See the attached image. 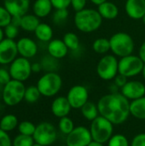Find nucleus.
I'll return each instance as SVG.
<instances>
[{"instance_id":"30","label":"nucleus","mask_w":145,"mask_h":146,"mask_svg":"<svg viewBox=\"0 0 145 146\" xmlns=\"http://www.w3.org/2000/svg\"><path fill=\"white\" fill-rule=\"evenodd\" d=\"M58 127H59L60 131L62 133L66 134V135L69 134L74 129L73 121H72L71 118H69L68 116L60 118V121H59V123H58Z\"/></svg>"},{"instance_id":"36","label":"nucleus","mask_w":145,"mask_h":146,"mask_svg":"<svg viewBox=\"0 0 145 146\" xmlns=\"http://www.w3.org/2000/svg\"><path fill=\"white\" fill-rule=\"evenodd\" d=\"M4 31V36L7 38H10V39H15L19 33V27H15L13 24H9L8 26H6L3 28Z\"/></svg>"},{"instance_id":"43","label":"nucleus","mask_w":145,"mask_h":146,"mask_svg":"<svg viewBox=\"0 0 145 146\" xmlns=\"http://www.w3.org/2000/svg\"><path fill=\"white\" fill-rule=\"evenodd\" d=\"M138 56L141 58V60L145 63V40L142 43V44H141V46L139 48Z\"/></svg>"},{"instance_id":"1","label":"nucleus","mask_w":145,"mask_h":146,"mask_svg":"<svg viewBox=\"0 0 145 146\" xmlns=\"http://www.w3.org/2000/svg\"><path fill=\"white\" fill-rule=\"evenodd\" d=\"M130 102L121 93L112 92L103 96L98 103L99 115L109 120L114 125L124 123L131 115Z\"/></svg>"},{"instance_id":"51","label":"nucleus","mask_w":145,"mask_h":146,"mask_svg":"<svg viewBox=\"0 0 145 146\" xmlns=\"http://www.w3.org/2000/svg\"><path fill=\"white\" fill-rule=\"evenodd\" d=\"M142 21H143V23L145 25V15H144V17L142 18Z\"/></svg>"},{"instance_id":"45","label":"nucleus","mask_w":145,"mask_h":146,"mask_svg":"<svg viewBox=\"0 0 145 146\" xmlns=\"http://www.w3.org/2000/svg\"><path fill=\"white\" fill-rule=\"evenodd\" d=\"M42 64L39 62H34L32 64V71L33 73H38L42 70Z\"/></svg>"},{"instance_id":"27","label":"nucleus","mask_w":145,"mask_h":146,"mask_svg":"<svg viewBox=\"0 0 145 146\" xmlns=\"http://www.w3.org/2000/svg\"><path fill=\"white\" fill-rule=\"evenodd\" d=\"M93 50L100 55H105L110 50V42L109 39L106 38H98L94 40L92 44Z\"/></svg>"},{"instance_id":"12","label":"nucleus","mask_w":145,"mask_h":146,"mask_svg":"<svg viewBox=\"0 0 145 146\" xmlns=\"http://www.w3.org/2000/svg\"><path fill=\"white\" fill-rule=\"evenodd\" d=\"M67 98L73 109H81L89 99V92L85 86L76 85L70 88Z\"/></svg>"},{"instance_id":"34","label":"nucleus","mask_w":145,"mask_h":146,"mask_svg":"<svg viewBox=\"0 0 145 146\" xmlns=\"http://www.w3.org/2000/svg\"><path fill=\"white\" fill-rule=\"evenodd\" d=\"M108 146H129L128 139L122 134H115L109 140Z\"/></svg>"},{"instance_id":"37","label":"nucleus","mask_w":145,"mask_h":146,"mask_svg":"<svg viewBox=\"0 0 145 146\" xmlns=\"http://www.w3.org/2000/svg\"><path fill=\"white\" fill-rule=\"evenodd\" d=\"M11 80H12V78L9 74V71L7 70L6 68H0V85L5 86Z\"/></svg>"},{"instance_id":"8","label":"nucleus","mask_w":145,"mask_h":146,"mask_svg":"<svg viewBox=\"0 0 145 146\" xmlns=\"http://www.w3.org/2000/svg\"><path fill=\"white\" fill-rule=\"evenodd\" d=\"M144 62L138 56L129 55L119 60V74L125 77L132 78L142 73Z\"/></svg>"},{"instance_id":"32","label":"nucleus","mask_w":145,"mask_h":146,"mask_svg":"<svg viewBox=\"0 0 145 146\" xmlns=\"http://www.w3.org/2000/svg\"><path fill=\"white\" fill-rule=\"evenodd\" d=\"M36 129V126L28 121H21L18 125V130L21 134L27 135V136H32Z\"/></svg>"},{"instance_id":"23","label":"nucleus","mask_w":145,"mask_h":146,"mask_svg":"<svg viewBox=\"0 0 145 146\" xmlns=\"http://www.w3.org/2000/svg\"><path fill=\"white\" fill-rule=\"evenodd\" d=\"M40 24L39 18L34 14H26L21 16V28L26 32H34Z\"/></svg>"},{"instance_id":"44","label":"nucleus","mask_w":145,"mask_h":146,"mask_svg":"<svg viewBox=\"0 0 145 146\" xmlns=\"http://www.w3.org/2000/svg\"><path fill=\"white\" fill-rule=\"evenodd\" d=\"M21 16H19V15H13L10 23L13 24V25H15V26L17 27H21Z\"/></svg>"},{"instance_id":"7","label":"nucleus","mask_w":145,"mask_h":146,"mask_svg":"<svg viewBox=\"0 0 145 146\" xmlns=\"http://www.w3.org/2000/svg\"><path fill=\"white\" fill-rule=\"evenodd\" d=\"M97 74L103 80H111L119 74V61L115 55H104L97 65Z\"/></svg>"},{"instance_id":"42","label":"nucleus","mask_w":145,"mask_h":146,"mask_svg":"<svg viewBox=\"0 0 145 146\" xmlns=\"http://www.w3.org/2000/svg\"><path fill=\"white\" fill-rule=\"evenodd\" d=\"M114 80H115V85L120 88H122L126 85V83L127 82V78L122 74H118Z\"/></svg>"},{"instance_id":"40","label":"nucleus","mask_w":145,"mask_h":146,"mask_svg":"<svg viewBox=\"0 0 145 146\" xmlns=\"http://www.w3.org/2000/svg\"><path fill=\"white\" fill-rule=\"evenodd\" d=\"M87 0H71V5L75 12H79L85 9Z\"/></svg>"},{"instance_id":"47","label":"nucleus","mask_w":145,"mask_h":146,"mask_svg":"<svg viewBox=\"0 0 145 146\" xmlns=\"http://www.w3.org/2000/svg\"><path fill=\"white\" fill-rule=\"evenodd\" d=\"M88 146H103V144H102V143H99V142H97V141H94V140H92L91 143H90V145Z\"/></svg>"},{"instance_id":"35","label":"nucleus","mask_w":145,"mask_h":146,"mask_svg":"<svg viewBox=\"0 0 145 146\" xmlns=\"http://www.w3.org/2000/svg\"><path fill=\"white\" fill-rule=\"evenodd\" d=\"M12 15L4 6H0V27L4 28L10 24Z\"/></svg>"},{"instance_id":"9","label":"nucleus","mask_w":145,"mask_h":146,"mask_svg":"<svg viewBox=\"0 0 145 146\" xmlns=\"http://www.w3.org/2000/svg\"><path fill=\"white\" fill-rule=\"evenodd\" d=\"M57 137L56 127L50 122H41L36 126L32 135L34 142L41 145L49 146L52 145Z\"/></svg>"},{"instance_id":"49","label":"nucleus","mask_w":145,"mask_h":146,"mask_svg":"<svg viewBox=\"0 0 145 146\" xmlns=\"http://www.w3.org/2000/svg\"><path fill=\"white\" fill-rule=\"evenodd\" d=\"M142 75H143V77H144V79L145 80V63L144 65V68H143V70H142Z\"/></svg>"},{"instance_id":"17","label":"nucleus","mask_w":145,"mask_h":146,"mask_svg":"<svg viewBox=\"0 0 145 146\" xmlns=\"http://www.w3.org/2000/svg\"><path fill=\"white\" fill-rule=\"evenodd\" d=\"M3 6L12 16H22L27 14L30 7V0H3Z\"/></svg>"},{"instance_id":"33","label":"nucleus","mask_w":145,"mask_h":146,"mask_svg":"<svg viewBox=\"0 0 145 146\" xmlns=\"http://www.w3.org/2000/svg\"><path fill=\"white\" fill-rule=\"evenodd\" d=\"M68 17V9H56V11L53 14L52 19L55 24L61 25L67 21Z\"/></svg>"},{"instance_id":"39","label":"nucleus","mask_w":145,"mask_h":146,"mask_svg":"<svg viewBox=\"0 0 145 146\" xmlns=\"http://www.w3.org/2000/svg\"><path fill=\"white\" fill-rule=\"evenodd\" d=\"M0 146H13L9 135L0 128Z\"/></svg>"},{"instance_id":"15","label":"nucleus","mask_w":145,"mask_h":146,"mask_svg":"<svg viewBox=\"0 0 145 146\" xmlns=\"http://www.w3.org/2000/svg\"><path fill=\"white\" fill-rule=\"evenodd\" d=\"M16 44L20 56L29 59L35 56L38 53V48L36 42L28 37H23L20 38L16 42Z\"/></svg>"},{"instance_id":"48","label":"nucleus","mask_w":145,"mask_h":146,"mask_svg":"<svg viewBox=\"0 0 145 146\" xmlns=\"http://www.w3.org/2000/svg\"><path fill=\"white\" fill-rule=\"evenodd\" d=\"M4 38V31L2 27H0V42Z\"/></svg>"},{"instance_id":"3","label":"nucleus","mask_w":145,"mask_h":146,"mask_svg":"<svg viewBox=\"0 0 145 146\" xmlns=\"http://www.w3.org/2000/svg\"><path fill=\"white\" fill-rule=\"evenodd\" d=\"M109 42L112 53L121 58L132 55L135 48V44L131 35L124 32L113 34L109 38Z\"/></svg>"},{"instance_id":"38","label":"nucleus","mask_w":145,"mask_h":146,"mask_svg":"<svg viewBox=\"0 0 145 146\" xmlns=\"http://www.w3.org/2000/svg\"><path fill=\"white\" fill-rule=\"evenodd\" d=\"M53 8L56 9H68L71 5V0H50Z\"/></svg>"},{"instance_id":"14","label":"nucleus","mask_w":145,"mask_h":146,"mask_svg":"<svg viewBox=\"0 0 145 146\" xmlns=\"http://www.w3.org/2000/svg\"><path fill=\"white\" fill-rule=\"evenodd\" d=\"M121 89V93L129 100H135L145 96V86L141 81H127L126 85Z\"/></svg>"},{"instance_id":"41","label":"nucleus","mask_w":145,"mask_h":146,"mask_svg":"<svg viewBox=\"0 0 145 146\" xmlns=\"http://www.w3.org/2000/svg\"><path fill=\"white\" fill-rule=\"evenodd\" d=\"M131 146H145V133L136 135L132 141Z\"/></svg>"},{"instance_id":"31","label":"nucleus","mask_w":145,"mask_h":146,"mask_svg":"<svg viewBox=\"0 0 145 146\" xmlns=\"http://www.w3.org/2000/svg\"><path fill=\"white\" fill-rule=\"evenodd\" d=\"M34 143L35 142L32 136H27L20 133L15 138L12 145L13 146H32Z\"/></svg>"},{"instance_id":"4","label":"nucleus","mask_w":145,"mask_h":146,"mask_svg":"<svg viewBox=\"0 0 145 146\" xmlns=\"http://www.w3.org/2000/svg\"><path fill=\"white\" fill-rule=\"evenodd\" d=\"M62 86V77L56 72H47L42 75L37 82V87L41 95L47 98L56 95L61 90Z\"/></svg>"},{"instance_id":"19","label":"nucleus","mask_w":145,"mask_h":146,"mask_svg":"<svg viewBox=\"0 0 145 146\" xmlns=\"http://www.w3.org/2000/svg\"><path fill=\"white\" fill-rule=\"evenodd\" d=\"M71 109L72 107L67 97H57L51 104V112L58 118L68 116Z\"/></svg>"},{"instance_id":"29","label":"nucleus","mask_w":145,"mask_h":146,"mask_svg":"<svg viewBox=\"0 0 145 146\" xmlns=\"http://www.w3.org/2000/svg\"><path fill=\"white\" fill-rule=\"evenodd\" d=\"M40 96H41V93H40L38 88L37 87V86H28L27 88H26L24 99L27 103L33 104L39 99Z\"/></svg>"},{"instance_id":"22","label":"nucleus","mask_w":145,"mask_h":146,"mask_svg":"<svg viewBox=\"0 0 145 146\" xmlns=\"http://www.w3.org/2000/svg\"><path fill=\"white\" fill-rule=\"evenodd\" d=\"M130 113L137 119L145 120V96L131 102Z\"/></svg>"},{"instance_id":"6","label":"nucleus","mask_w":145,"mask_h":146,"mask_svg":"<svg viewBox=\"0 0 145 146\" xmlns=\"http://www.w3.org/2000/svg\"><path fill=\"white\" fill-rule=\"evenodd\" d=\"M25 92L26 87L23 82L11 80L9 83L3 86L2 98L6 105L15 106L24 99Z\"/></svg>"},{"instance_id":"25","label":"nucleus","mask_w":145,"mask_h":146,"mask_svg":"<svg viewBox=\"0 0 145 146\" xmlns=\"http://www.w3.org/2000/svg\"><path fill=\"white\" fill-rule=\"evenodd\" d=\"M81 114L88 121H92L94 119H96L99 115V111L97 105H96L94 103L88 101L81 109Z\"/></svg>"},{"instance_id":"13","label":"nucleus","mask_w":145,"mask_h":146,"mask_svg":"<svg viewBox=\"0 0 145 146\" xmlns=\"http://www.w3.org/2000/svg\"><path fill=\"white\" fill-rule=\"evenodd\" d=\"M18 55L17 44L14 39L4 38L0 42V64H10Z\"/></svg>"},{"instance_id":"21","label":"nucleus","mask_w":145,"mask_h":146,"mask_svg":"<svg viewBox=\"0 0 145 146\" xmlns=\"http://www.w3.org/2000/svg\"><path fill=\"white\" fill-rule=\"evenodd\" d=\"M52 8L50 0H36L32 5V11L38 18H44L50 14Z\"/></svg>"},{"instance_id":"16","label":"nucleus","mask_w":145,"mask_h":146,"mask_svg":"<svg viewBox=\"0 0 145 146\" xmlns=\"http://www.w3.org/2000/svg\"><path fill=\"white\" fill-rule=\"evenodd\" d=\"M125 10L130 18L142 20L145 15V0H126Z\"/></svg>"},{"instance_id":"28","label":"nucleus","mask_w":145,"mask_h":146,"mask_svg":"<svg viewBox=\"0 0 145 146\" xmlns=\"http://www.w3.org/2000/svg\"><path fill=\"white\" fill-rule=\"evenodd\" d=\"M62 40H63V42L65 43V44L67 45V47L68 48L69 50L75 51L79 48V37L76 35V33H74L73 32H68V33H65L64 36H63Z\"/></svg>"},{"instance_id":"10","label":"nucleus","mask_w":145,"mask_h":146,"mask_svg":"<svg viewBox=\"0 0 145 146\" xmlns=\"http://www.w3.org/2000/svg\"><path fill=\"white\" fill-rule=\"evenodd\" d=\"M9 71L12 80L23 82L31 76L32 63L27 58L19 56L9 64Z\"/></svg>"},{"instance_id":"11","label":"nucleus","mask_w":145,"mask_h":146,"mask_svg":"<svg viewBox=\"0 0 145 146\" xmlns=\"http://www.w3.org/2000/svg\"><path fill=\"white\" fill-rule=\"evenodd\" d=\"M92 141L90 129L79 126L67 135V146H88Z\"/></svg>"},{"instance_id":"26","label":"nucleus","mask_w":145,"mask_h":146,"mask_svg":"<svg viewBox=\"0 0 145 146\" xmlns=\"http://www.w3.org/2000/svg\"><path fill=\"white\" fill-rule=\"evenodd\" d=\"M18 125V119L15 115H6L0 120V128L7 133L13 131Z\"/></svg>"},{"instance_id":"2","label":"nucleus","mask_w":145,"mask_h":146,"mask_svg":"<svg viewBox=\"0 0 145 146\" xmlns=\"http://www.w3.org/2000/svg\"><path fill=\"white\" fill-rule=\"evenodd\" d=\"M103 17L97 9H84L75 12L73 21L77 29L85 33H93L100 28L103 23Z\"/></svg>"},{"instance_id":"50","label":"nucleus","mask_w":145,"mask_h":146,"mask_svg":"<svg viewBox=\"0 0 145 146\" xmlns=\"http://www.w3.org/2000/svg\"><path fill=\"white\" fill-rule=\"evenodd\" d=\"M3 86L0 85V96H2V93H3Z\"/></svg>"},{"instance_id":"52","label":"nucleus","mask_w":145,"mask_h":146,"mask_svg":"<svg viewBox=\"0 0 145 146\" xmlns=\"http://www.w3.org/2000/svg\"><path fill=\"white\" fill-rule=\"evenodd\" d=\"M32 146H44V145H39V144H37V143H34V145Z\"/></svg>"},{"instance_id":"18","label":"nucleus","mask_w":145,"mask_h":146,"mask_svg":"<svg viewBox=\"0 0 145 146\" xmlns=\"http://www.w3.org/2000/svg\"><path fill=\"white\" fill-rule=\"evenodd\" d=\"M49 55L55 59L64 58L68 53V48L65 44L62 39L55 38L51 39L47 46Z\"/></svg>"},{"instance_id":"46","label":"nucleus","mask_w":145,"mask_h":146,"mask_svg":"<svg viewBox=\"0 0 145 146\" xmlns=\"http://www.w3.org/2000/svg\"><path fill=\"white\" fill-rule=\"evenodd\" d=\"M93 4H95V5H100L101 3H104V2H106V1H108V0H90Z\"/></svg>"},{"instance_id":"20","label":"nucleus","mask_w":145,"mask_h":146,"mask_svg":"<svg viewBox=\"0 0 145 146\" xmlns=\"http://www.w3.org/2000/svg\"><path fill=\"white\" fill-rule=\"evenodd\" d=\"M97 11L106 20H114L119 15V8L117 5L112 2L106 1L97 7Z\"/></svg>"},{"instance_id":"24","label":"nucleus","mask_w":145,"mask_h":146,"mask_svg":"<svg viewBox=\"0 0 145 146\" xmlns=\"http://www.w3.org/2000/svg\"><path fill=\"white\" fill-rule=\"evenodd\" d=\"M36 38L42 42H50L53 38V29L52 27L44 22H40L36 30L34 31Z\"/></svg>"},{"instance_id":"5","label":"nucleus","mask_w":145,"mask_h":146,"mask_svg":"<svg viewBox=\"0 0 145 146\" xmlns=\"http://www.w3.org/2000/svg\"><path fill=\"white\" fill-rule=\"evenodd\" d=\"M113 123L102 115H98L91 121L90 132L92 140L104 144L113 136L114 127Z\"/></svg>"}]
</instances>
